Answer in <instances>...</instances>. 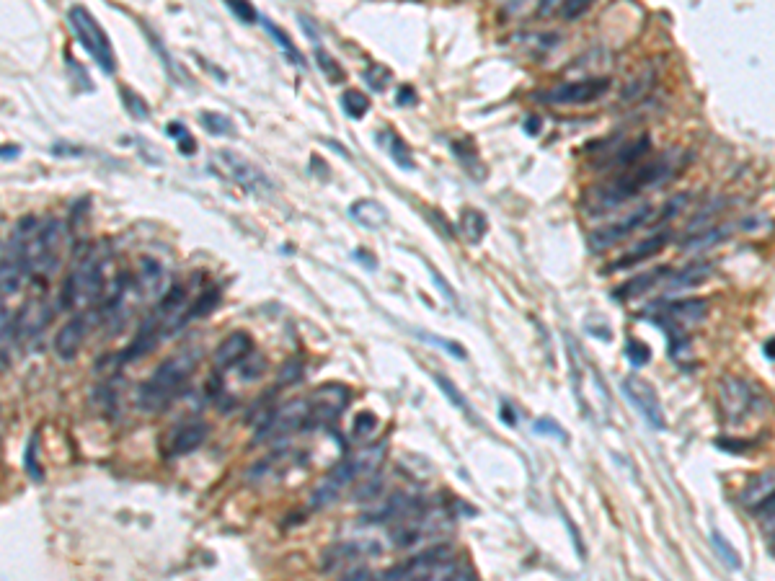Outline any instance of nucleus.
Returning a JSON list of instances; mask_svg holds the SVG:
<instances>
[{
	"label": "nucleus",
	"instance_id": "nucleus-1",
	"mask_svg": "<svg viewBox=\"0 0 775 581\" xmlns=\"http://www.w3.org/2000/svg\"><path fill=\"white\" fill-rule=\"evenodd\" d=\"M675 171L677 166L670 163V155H667V158H659V161L654 163H644V166L623 168V174L615 176L613 181L602 186H592V189L584 194V212H587V215H605V212L615 210L620 204L631 202L633 197H639L649 186L675 176Z\"/></svg>",
	"mask_w": 775,
	"mask_h": 581
},
{
	"label": "nucleus",
	"instance_id": "nucleus-2",
	"mask_svg": "<svg viewBox=\"0 0 775 581\" xmlns=\"http://www.w3.org/2000/svg\"><path fill=\"white\" fill-rule=\"evenodd\" d=\"M106 266H109V251L104 243L83 246V251L75 254L70 272L65 274L60 287L57 305L62 310H88L99 305L106 295Z\"/></svg>",
	"mask_w": 775,
	"mask_h": 581
},
{
	"label": "nucleus",
	"instance_id": "nucleus-3",
	"mask_svg": "<svg viewBox=\"0 0 775 581\" xmlns=\"http://www.w3.org/2000/svg\"><path fill=\"white\" fill-rule=\"evenodd\" d=\"M197 365V349H184V352H176L174 357L163 359L161 365L150 372V378L137 390V408L155 414V411H163V408L171 406L179 398L181 390H184V385L192 380Z\"/></svg>",
	"mask_w": 775,
	"mask_h": 581
},
{
	"label": "nucleus",
	"instance_id": "nucleus-4",
	"mask_svg": "<svg viewBox=\"0 0 775 581\" xmlns=\"http://www.w3.org/2000/svg\"><path fill=\"white\" fill-rule=\"evenodd\" d=\"M708 303L701 297L690 300H675V303H654L644 310V318H649L654 326H659L667 334V349L672 359H680L682 354L690 352L688 326H695L706 318Z\"/></svg>",
	"mask_w": 775,
	"mask_h": 581
},
{
	"label": "nucleus",
	"instance_id": "nucleus-5",
	"mask_svg": "<svg viewBox=\"0 0 775 581\" xmlns=\"http://www.w3.org/2000/svg\"><path fill=\"white\" fill-rule=\"evenodd\" d=\"M65 248V225L62 220L37 223L26 238V264H29V282H47L57 272Z\"/></svg>",
	"mask_w": 775,
	"mask_h": 581
},
{
	"label": "nucleus",
	"instance_id": "nucleus-6",
	"mask_svg": "<svg viewBox=\"0 0 775 581\" xmlns=\"http://www.w3.org/2000/svg\"><path fill=\"white\" fill-rule=\"evenodd\" d=\"M37 223V217H24V220L13 228L11 238L0 248V300H3V297H13L29 282L26 238H29V233Z\"/></svg>",
	"mask_w": 775,
	"mask_h": 581
},
{
	"label": "nucleus",
	"instance_id": "nucleus-7",
	"mask_svg": "<svg viewBox=\"0 0 775 581\" xmlns=\"http://www.w3.org/2000/svg\"><path fill=\"white\" fill-rule=\"evenodd\" d=\"M380 455H383V447H378V450H365L360 452V455H352V458L341 460V463L331 470L329 476L323 478V483L316 489L313 499H310V507L323 509V507H329V504H334V501L344 494V489L352 486L362 473H372V470L383 463Z\"/></svg>",
	"mask_w": 775,
	"mask_h": 581
},
{
	"label": "nucleus",
	"instance_id": "nucleus-8",
	"mask_svg": "<svg viewBox=\"0 0 775 581\" xmlns=\"http://www.w3.org/2000/svg\"><path fill=\"white\" fill-rule=\"evenodd\" d=\"M68 21L70 29H73L75 37H78V42L83 44V50L96 60V65H99L106 75H112L114 70H117V57H114L112 42L106 37V31L101 29L99 21L93 19V13L83 6H73L68 11Z\"/></svg>",
	"mask_w": 775,
	"mask_h": 581
},
{
	"label": "nucleus",
	"instance_id": "nucleus-9",
	"mask_svg": "<svg viewBox=\"0 0 775 581\" xmlns=\"http://www.w3.org/2000/svg\"><path fill=\"white\" fill-rule=\"evenodd\" d=\"M308 414L310 401L308 398H295L274 411H267L261 419V427L256 429L254 445H267V442H279V439L290 437L295 432H305L308 429Z\"/></svg>",
	"mask_w": 775,
	"mask_h": 581
},
{
	"label": "nucleus",
	"instance_id": "nucleus-10",
	"mask_svg": "<svg viewBox=\"0 0 775 581\" xmlns=\"http://www.w3.org/2000/svg\"><path fill=\"white\" fill-rule=\"evenodd\" d=\"M215 168L223 171L233 184H238L246 194H272L274 184L256 163H251L243 155L233 153V150H217L215 153Z\"/></svg>",
	"mask_w": 775,
	"mask_h": 581
},
{
	"label": "nucleus",
	"instance_id": "nucleus-11",
	"mask_svg": "<svg viewBox=\"0 0 775 581\" xmlns=\"http://www.w3.org/2000/svg\"><path fill=\"white\" fill-rule=\"evenodd\" d=\"M765 403V393L755 383L742 378H729L721 383V408L732 424H742Z\"/></svg>",
	"mask_w": 775,
	"mask_h": 581
},
{
	"label": "nucleus",
	"instance_id": "nucleus-12",
	"mask_svg": "<svg viewBox=\"0 0 775 581\" xmlns=\"http://www.w3.org/2000/svg\"><path fill=\"white\" fill-rule=\"evenodd\" d=\"M450 556H453L450 545H434L429 551L416 553L409 561L398 563V566L385 571L383 581H414L427 574H434V571H445L450 569Z\"/></svg>",
	"mask_w": 775,
	"mask_h": 581
},
{
	"label": "nucleus",
	"instance_id": "nucleus-13",
	"mask_svg": "<svg viewBox=\"0 0 775 581\" xmlns=\"http://www.w3.org/2000/svg\"><path fill=\"white\" fill-rule=\"evenodd\" d=\"M349 398H352V390L347 385H323L318 388L310 401V414H308V429L326 427L331 421L339 419V414L349 406Z\"/></svg>",
	"mask_w": 775,
	"mask_h": 581
},
{
	"label": "nucleus",
	"instance_id": "nucleus-14",
	"mask_svg": "<svg viewBox=\"0 0 775 581\" xmlns=\"http://www.w3.org/2000/svg\"><path fill=\"white\" fill-rule=\"evenodd\" d=\"M651 215H654V210H651L649 204H644V207H639V210H633L631 215L623 217V220H618V223L602 225V228L592 230V233H589V238H587V248H589V251H592V254L608 251V248H613L615 243H620V241H623V238H628V235H631L633 230L644 228V225L651 220Z\"/></svg>",
	"mask_w": 775,
	"mask_h": 581
},
{
	"label": "nucleus",
	"instance_id": "nucleus-15",
	"mask_svg": "<svg viewBox=\"0 0 775 581\" xmlns=\"http://www.w3.org/2000/svg\"><path fill=\"white\" fill-rule=\"evenodd\" d=\"M623 393H626L631 406L639 411L641 419H644L651 429H667L662 401H659L654 385L646 383L639 375H628V378L623 380Z\"/></svg>",
	"mask_w": 775,
	"mask_h": 581
},
{
	"label": "nucleus",
	"instance_id": "nucleus-16",
	"mask_svg": "<svg viewBox=\"0 0 775 581\" xmlns=\"http://www.w3.org/2000/svg\"><path fill=\"white\" fill-rule=\"evenodd\" d=\"M96 321H99V310L88 308L78 310V313L60 328V334L55 336V352L62 362H70V359L78 357L81 347L86 344L88 331H91Z\"/></svg>",
	"mask_w": 775,
	"mask_h": 581
},
{
	"label": "nucleus",
	"instance_id": "nucleus-17",
	"mask_svg": "<svg viewBox=\"0 0 775 581\" xmlns=\"http://www.w3.org/2000/svg\"><path fill=\"white\" fill-rule=\"evenodd\" d=\"M610 86H613L610 78H589V81L561 83V86L543 93L540 99L548 101V104H589V101H597L600 96H605V93L610 91Z\"/></svg>",
	"mask_w": 775,
	"mask_h": 581
},
{
	"label": "nucleus",
	"instance_id": "nucleus-18",
	"mask_svg": "<svg viewBox=\"0 0 775 581\" xmlns=\"http://www.w3.org/2000/svg\"><path fill=\"white\" fill-rule=\"evenodd\" d=\"M210 427L205 421H184L179 427H174L168 434H163V455L166 458H184V455H192L194 450L205 445Z\"/></svg>",
	"mask_w": 775,
	"mask_h": 581
},
{
	"label": "nucleus",
	"instance_id": "nucleus-19",
	"mask_svg": "<svg viewBox=\"0 0 775 581\" xmlns=\"http://www.w3.org/2000/svg\"><path fill=\"white\" fill-rule=\"evenodd\" d=\"M52 318V305L47 303L44 292L29 297L24 303V308L13 316V326H16V339L19 341H31L42 334L47 323Z\"/></svg>",
	"mask_w": 775,
	"mask_h": 581
},
{
	"label": "nucleus",
	"instance_id": "nucleus-20",
	"mask_svg": "<svg viewBox=\"0 0 775 581\" xmlns=\"http://www.w3.org/2000/svg\"><path fill=\"white\" fill-rule=\"evenodd\" d=\"M166 292H168L166 269H163L161 261H155V259L140 261V269H137V274L132 277V295H135V300H143V303H158Z\"/></svg>",
	"mask_w": 775,
	"mask_h": 581
},
{
	"label": "nucleus",
	"instance_id": "nucleus-21",
	"mask_svg": "<svg viewBox=\"0 0 775 581\" xmlns=\"http://www.w3.org/2000/svg\"><path fill=\"white\" fill-rule=\"evenodd\" d=\"M254 354V341L246 331H233L230 336H225L220 344H217L215 354H212V362H215V372H228L233 367L243 365L248 357Z\"/></svg>",
	"mask_w": 775,
	"mask_h": 581
},
{
	"label": "nucleus",
	"instance_id": "nucleus-22",
	"mask_svg": "<svg viewBox=\"0 0 775 581\" xmlns=\"http://www.w3.org/2000/svg\"><path fill=\"white\" fill-rule=\"evenodd\" d=\"M670 243V233H657V235H651V238H646V241H641L639 246H633L628 254L620 256L618 261H613V264H608V269H605V274H613V272H620V269H631V266L641 264V261L651 259V256H657L659 251H662L664 246Z\"/></svg>",
	"mask_w": 775,
	"mask_h": 581
},
{
	"label": "nucleus",
	"instance_id": "nucleus-23",
	"mask_svg": "<svg viewBox=\"0 0 775 581\" xmlns=\"http://www.w3.org/2000/svg\"><path fill=\"white\" fill-rule=\"evenodd\" d=\"M349 217L367 230H380L383 225L391 223V215H388L385 204H380L378 199H357V202H352L349 204Z\"/></svg>",
	"mask_w": 775,
	"mask_h": 581
},
{
	"label": "nucleus",
	"instance_id": "nucleus-24",
	"mask_svg": "<svg viewBox=\"0 0 775 581\" xmlns=\"http://www.w3.org/2000/svg\"><path fill=\"white\" fill-rule=\"evenodd\" d=\"M670 274L672 272L667 269V266H662V269H651V272L636 274V277H631L620 287H615L613 297L615 300H633V297H639V295H644V292H649L651 287L657 285V282H662L664 277H670Z\"/></svg>",
	"mask_w": 775,
	"mask_h": 581
},
{
	"label": "nucleus",
	"instance_id": "nucleus-25",
	"mask_svg": "<svg viewBox=\"0 0 775 581\" xmlns=\"http://www.w3.org/2000/svg\"><path fill=\"white\" fill-rule=\"evenodd\" d=\"M375 140H378V143L383 145L385 153L391 155L393 163H396V166L401 168V171H414L416 163H414V158H411L409 145L403 143V137L398 135V132H393V130H380L378 135H375Z\"/></svg>",
	"mask_w": 775,
	"mask_h": 581
},
{
	"label": "nucleus",
	"instance_id": "nucleus-26",
	"mask_svg": "<svg viewBox=\"0 0 775 581\" xmlns=\"http://www.w3.org/2000/svg\"><path fill=\"white\" fill-rule=\"evenodd\" d=\"M651 148V137L649 135H641L636 137L633 143H626L623 148L618 145V150H615L613 155H610L608 161L602 163L605 168H631L636 166V161H639L641 155L649 153Z\"/></svg>",
	"mask_w": 775,
	"mask_h": 581
},
{
	"label": "nucleus",
	"instance_id": "nucleus-27",
	"mask_svg": "<svg viewBox=\"0 0 775 581\" xmlns=\"http://www.w3.org/2000/svg\"><path fill=\"white\" fill-rule=\"evenodd\" d=\"M362 553H380V545L370 543V545H362V543H336L334 548H329V551L323 553V571H331L336 569V566H341L344 561H349V558H357L362 556Z\"/></svg>",
	"mask_w": 775,
	"mask_h": 581
},
{
	"label": "nucleus",
	"instance_id": "nucleus-28",
	"mask_svg": "<svg viewBox=\"0 0 775 581\" xmlns=\"http://www.w3.org/2000/svg\"><path fill=\"white\" fill-rule=\"evenodd\" d=\"M770 496H773V470H768V473H760V476H755L750 483H747V486H744L742 504L755 512L757 507H763Z\"/></svg>",
	"mask_w": 775,
	"mask_h": 581
},
{
	"label": "nucleus",
	"instance_id": "nucleus-29",
	"mask_svg": "<svg viewBox=\"0 0 775 581\" xmlns=\"http://www.w3.org/2000/svg\"><path fill=\"white\" fill-rule=\"evenodd\" d=\"M458 230L468 243H481L484 241L486 230H489V220H486V215L481 210L465 207V210L460 212Z\"/></svg>",
	"mask_w": 775,
	"mask_h": 581
},
{
	"label": "nucleus",
	"instance_id": "nucleus-30",
	"mask_svg": "<svg viewBox=\"0 0 775 581\" xmlns=\"http://www.w3.org/2000/svg\"><path fill=\"white\" fill-rule=\"evenodd\" d=\"M711 269L713 266L708 264V261H698V264L685 266L680 272L670 274V287L672 290H688V287L701 285V282H706V279L711 277Z\"/></svg>",
	"mask_w": 775,
	"mask_h": 581
},
{
	"label": "nucleus",
	"instance_id": "nucleus-31",
	"mask_svg": "<svg viewBox=\"0 0 775 581\" xmlns=\"http://www.w3.org/2000/svg\"><path fill=\"white\" fill-rule=\"evenodd\" d=\"M13 344H19V339H16V326H13L11 310L0 300V367H8Z\"/></svg>",
	"mask_w": 775,
	"mask_h": 581
},
{
	"label": "nucleus",
	"instance_id": "nucleus-32",
	"mask_svg": "<svg viewBox=\"0 0 775 581\" xmlns=\"http://www.w3.org/2000/svg\"><path fill=\"white\" fill-rule=\"evenodd\" d=\"M264 29H267L269 37H272L274 42H277L279 50L285 52L287 60H290L292 65H298V68H305L303 52H300L298 47H295V42H292L290 34H287V31L282 29V26H277V24H274V21H269V19H264Z\"/></svg>",
	"mask_w": 775,
	"mask_h": 581
},
{
	"label": "nucleus",
	"instance_id": "nucleus-33",
	"mask_svg": "<svg viewBox=\"0 0 775 581\" xmlns=\"http://www.w3.org/2000/svg\"><path fill=\"white\" fill-rule=\"evenodd\" d=\"M341 112L347 114L349 119H362L367 112H370V99H367V93H362L360 88H347V91L341 93Z\"/></svg>",
	"mask_w": 775,
	"mask_h": 581
},
{
	"label": "nucleus",
	"instance_id": "nucleus-34",
	"mask_svg": "<svg viewBox=\"0 0 775 581\" xmlns=\"http://www.w3.org/2000/svg\"><path fill=\"white\" fill-rule=\"evenodd\" d=\"M199 122L210 135L215 137H236V124L220 112H199Z\"/></svg>",
	"mask_w": 775,
	"mask_h": 581
},
{
	"label": "nucleus",
	"instance_id": "nucleus-35",
	"mask_svg": "<svg viewBox=\"0 0 775 581\" xmlns=\"http://www.w3.org/2000/svg\"><path fill=\"white\" fill-rule=\"evenodd\" d=\"M217 303H220V292H217V287H210V290L199 292L197 300H192V305H189V323H192L194 318L210 316Z\"/></svg>",
	"mask_w": 775,
	"mask_h": 581
},
{
	"label": "nucleus",
	"instance_id": "nucleus-36",
	"mask_svg": "<svg viewBox=\"0 0 775 581\" xmlns=\"http://www.w3.org/2000/svg\"><path fill=\"white\" fill-rule=\"evenodd\" d=\"M711 545H713V551L719 553V558L726 563V566H729V569L737 571L739 566H742V561H739V553L734 551L732 543H729V540H726L719 530L711 532Z\"/></svg>",
	"mask_w": 775,
	"mask_h": 581
},
{
	"label": "nucleus",
	"instance_id": "nucleus-37",
	"mask_svg": "<svg viewBox=\"0 0 775 581\" xmlns=\"http://www.w3.org/2000/svg\"><path fill=\"white\" fill-rule=\"evenodd\" d=\"M316 65L321 68V73L326 75L331 83H344V78H347L344 68H341L339 62H336L329 52L323 50V47H316Z\"/></svg>",
	"mask_w": 775,
	"mask_h": 581
},
{
	"label": "nucleus",
	"instance_id": "nucleus-38",
	"mask_svg": "<svg viewBox=\"0 0 775 581\" xmlns=\"http://www.w3.org/2000/svg\"><path fill=\"white\" fill-rule=\"evenodd\" d=\"M37 447H39V434L34 432L29 439V445H26V450H24V468H26V473H29L31 481H42L44 478V468L37 458Z\"/></svg>",
	"mask_w": 775,
	"mask_h": 581
},
{
	"label": "nucleus",
	"instance_id": "nucleus-39",
	"mask_svg": "<svg viewBox=\"0 0 775 581\" xmlns=\"http://www.w3.org/2000/svg\"><path fill=\"white\" fill-rule=\"evenodd\" d=\"M166 135L174 137L176 143H179V153L181 155H194V153H197V143H194V137L189 135V130H186L184 124L171 122L166 127Z\"/></svg>",
	"mask_w": 775,
	"mask_h": 581
},
{
	"label": "nucleus",
	"instance_id": "nucleus-40",
	"mask_svg": "<svg viewBox=\"0 0 775 581\" xmlns=\"http://www.w3.org/2000/svg\"><path fill=\"white\" fill-rule=\"evenodd\" d=\"M623 354H626V359H628V362H631L633 367L649 365V359H651L649 344H644V341H641V339H628L626 341V349H623Z\"/></svg>",
	"mask_w": 775,
	"mask_h": 581
},
{
	"label": "nucleus",
	"instance_id": "nucleus-41",
	"mask_svg": "<svg viewBox=\"0 0 775 581\" xmlns=\"http://www.w3.org/2000/svg\"><path fill=\"white\" fill-rule=\"evenodd\" d=\"M119 96H122L124 106H127V112H130L132 117L135 119H148L150 117L148 101L140 99L135 91H130V88H119Z\"/></svg>",
	"mask_w": 775,
	"mask_h": 581
},
{
	"label": "nucleus",
	"instance_id": "nucleus-42",
	"mask_svg": "<svg viewBox=\"0 0 775 581\" xmlns=\"http://www.w3.org/2000/svg\"><path fill=\"white\" fill-rule=\"evenodd\" d=\"M432 380H434V383H437V385H440V390L447 396V401L453 403L455 408H460V411H468V401H465L463 393H460V390L455 388L453 380H447L445 375H440V372H434Z\"/></svg>",
	"mask_w": 775,
	"mask_h": 581
},
{
	"label": "nucleus",
	"instance_id": "nucleus-43",
	"mask_svg": "<svg viewBox=\"0 0 775 581\" xmlns=\"http://www.w3.org/2000/svg\"><path fill=\"white\" fill-rule=\"evenodd\" d=\"M721 238H726V230L724 228L703 230L701 235H693L690 241H685V248H688V251H701V248H708V246H711V243L721 241Z\"/></svg>",
	"mask_w": 775,
	"mask_h": 581
},
{
	"label": "nucleus",
	"instance_id": "nucleus-44",
	"mask_svg": "<svg viewBox=\"0 0 775 581\" xmlns=\"http://www.w3.org/2000/svg\"><path fill=\"white\" fill-rule=\"evenodd\" d=\"M393 73L385 65H372V68L365 70V81L370 83V88H375V91H385L388 88V83H391Z\"/></svg>",
	"mask_w": 775,
	"mask_h": 581
},
{
	"label": "nucleus",
	"instance_id": "nucleus-45",
	"mask_svg": "<svg viewBox=\"0 0 775 581\" xmlns=\"http://www.w3.org/2000/svg\"><path fill=\"white\" fill-rule=\"evenodd\" d=\"M533 429L538 434H546V437H553V439H561V442H569V434H566V429L558 424V421L548 419V416H543V419H538L533 424Z\"/></svg>",
	"mask_w": 775,
	"mask_h": 581
},
{
	"label": "nucleus",
	"instance_id": "nucleus-46",
	"mask_svg": "<svg viewBox=\"0 0 775 581\" xmlns=\"http://www.w3.org/2000/svg\"><path fill=\"white\" fill-rule=\"evenodd\" d=\"M225 6H228V11L233 13L236 19H241L243 24H254V21L259 19V13H256V8L251 6V3H241V0H228Z\"/></svg>",
	"mask_w": 775,
	"mask_h": 581
},
{
	"label": "nucleus",
	"instance_id": "nucleus-47",
	"mask_svg": "<svg viewBox=\"0 0 775 581\" xmlns=\"http://www.w3.org/2000/svg\"><path fill=\"white\" fill-rule=\"evenodd\" d=\"M375 427H378V419H375V414L365 411V414H360L357 419H354L352 432L357 439H365V437H370L372 432H375Z\"/></svg>",
	"mask_w": 775,
	"mask_h": 581
},
{
	"label": "nucleus",
	"instance_id": "nucleus-48",
	"mask_svg": "<svg viewBox=\"0 0 775 581\" xmlns=\"http://www.w3.org/2000/svg\"><path fill=\"white\" fill-rule=\"evenodd\" d=\"M416 336H419V339H424V341H429V344H437V347L447 349V352L453 354V357H458V359L468 357V354H465V347H460V344H455V341L440 339V336H427V334H422V331H419V334H416Z\"/></svg>",
	"mask_w": 775,
	"mask_h": 581
},
{
	"label": "nucleus",
	"instance_id": "nucleus-49",
	"mask_svg": "<svg viewBox=\"0 0 775 581\" xmlns=\"http://www.w3.org/2000/svg\"><path fill=\"white\" fill-rule=\"evenodd\" d=\"M429 272H432V282H434V285H437V287H440V290H442V295H445V300H447V303L458 305V297H455L453 287L447 285V279L442 277V274H440V269H434V266H432V269H429Z\"/></svg>",
	"mask_w": 775,
	"mask_h": 581
},
{
	"label": "nucleus",
	"instance_id": "nucleus-50",
	"mask_svg": "<svg viewBox=\"0 0 775 581\" xmlns=\"http://www.w3.org/2000/svg\"><path fill=\"white\" fill-rule=\"evenodd\" d=\"M416 101H419V96H416L414 86H401V88H398V93H396V104L398 106H403V109H406V106H414Z\"/></svg>",
	"mask_w": 775,
	"mask_h": 581
},
{
	"label": "nucleus",
	"instance_id": "nucleus-51",
	"mask_svg": "<svg viewBox=\"0 0 775 581\" xmlns=\"http://www.w3.org/2000/svg\"><path fill=\"white\" fill-rule=\"evenodd\" d=\"M584 11H589V3H577V0L564 3V8H561V13H564L566 19H577V16H582Z\"/></svg>",
	"mask_w": 775,
	"mask_h": 581
},
{
	"label": "nucleus",
	"instance_id": "nucleus-52",
	"mask_svg": "<svg viewBox=\"0 0 775 581\" xmlns=\"http://www.w3.org/2000/svg\"><path fill=\"white\" fill-rule=\"evenodd\" d=\"M339 581H372V571L365 569V566H360V569H352L349 574L341 576Z\"/></svg>",
	"mask_w": 775,
	"mask_h": 581
},
{
	"label": "nucleus",
	"instance_id": "nucleus-53",
	"mask_svg": "<svg viewBox=\"0 0 775 581\" xmlns=\"http://www.w3.org/2000/svg\"><path fill=\"white\" fill-rule=\"evenodd\" d=\"M685 199H688V197H685V194H680V197L672 199V202L667 204V207H664V215L659 217V223H662V220H670V217H675L677 215V207H682V204H685Z\"/></svg>",
	"mask_w": 775,
	"mask_h": 581
},
{
	"label": "nucleus",
	"instance_id": "nucleus-54",
	"mask_svg": "<svg viewBox=\"0 0 775 581\" xmlns=\"http://www.w3.org/2000/svg\"><path fill=\"white\" fill-rule=\"evenodd\" d=\"M354 259L362 261V264H365L367 269H378V259H375V256H370V254H365V248H357V251H354Z\"/></svg>",
	"mask_w": 775,
	"mask_h": 581
},
{
	"label": "nucleus",
	"instance_id": "nucleus-55",
	"mask_svg": "<svg viewBox=\"0 0 775 581\" xmlns=\"http://www.w3.org/2000/svg\"><path fill=\"white\" fill-rule=\"evenodd\" d=\"M442 581H478L471 571H450Z\"/></svg>",
	"mask_w": 775,
	"mask_h": 581
},
{
	"label": "nucleus",
	"instance_id": "nucleus-56",
	"mask_svg": "<svg viewBox=\"0 0 775 581\" xmlns=\"http://www.w3.org/2000/svg\"><path fill=\"white\" fill-rule=\"evenodd\" d=\"M540 124H543V122H540V117H535V114H533V117H527L525 119V132H527V135H540Z\"/></svg>",
	"mask_w": 775,
	"mask_h": 581
},
{
	"label": "nucleus",
	"instance_id": "nucleus-57",
	"mask_svg": "<svg viewBox=\"0 0 775 581\" xmlns=\"http://www.w3.org/2000/svg\"><path fill=\"white\" fill-rule=\"evenodd\" d=\"M329 145H331V148H334V150H336V153H339V155H344V158H347V161H352V155H349V153H347V150H344V148H341V145H339V143H336V140H329Z\"/></svg>",
	"mask_w": 775,
	"mask_h": 581
},
{
	"label": "nucleus",
	"instance_id": "nucleus-58",
	"mask_svg": "<svg viewBox=\"0 0 775 581\" xmlns=\"http://www.w3.org/2000/svg\"><path fill=\"white\" fill-rule=\"evenodd\" d=\"M765 357L773 362V339H768V344H765Z\"/></svg>",
	"mask_w": 775,
	"mask_h": 581
}]
</instances>
